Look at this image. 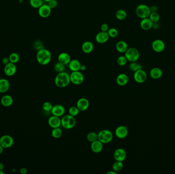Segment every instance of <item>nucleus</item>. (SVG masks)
<instances>
[{
  "label": "nucleus",
  "mask_w": 175,
  "mask_h": 174,
  "mask_svg": "<svg viewBox=\"0 0 175 174\" xmlns=\"http://www.w3.org/2000/svg\"><path fill=\"white\" fill-rule=\"evenodd\" d=\"M93 49L94 45L90 41H86L81 45V50L84 53H91Z\"/></svg>",
  "instance_id": "5701e85b"
},
{
  "label": "nucleus",
  "mask_w": 175,
  "mask_h": 174,
  "mask_svg": "<svg viewBox=\"0 0 175 174\" xmlns=\"http://www.w3.org/2000/svg\"><path fill=\"white\" fill-rule=\"evenodd\" d=\"M53 105L49 102H44L42 105L43 109L46 112H51L52 110Z\"/></svg>",
  "instance_id": "a19ab883"
},
{
  "label": "nucleus",
  "mask_w": 175,
  "mask_h": 174,
  "mask_svg": "<svg viewBox=\"0 0 175 174\" xmlns=\"http://www.w3.org/2000/svg\"><path fill=\"white\" fill-rule=\"evenodd\" d=\"M90 103L89 100L84 98H81L78 100L76 103V107L80 111H86L89 108Z\"/></svg>",
  "instance_id": "4468645a"
},
{
  "label": "nucleus",
  "mask_w": 175,
  "mask_h": 174,
  "mask_svg": "<svg viewBox=\"0 0 175 174\" xmlns=\"http://www.w3.org/2000/svg\"><path fill=\"white\" fill-rule=\"evenodd\" d=\"M152 47L155 52L160 53L163 52L165 49V43L161 39H156L153 41L152 44Z\"/></svg>",
  "instance_id": "f8f14e48"
},
{
  "label": "nucleus",
  "mask_w": 175,
  "mask_h": 174,
  "mask_svg": "<svg viewBox=\"0 0 175 174\" xmlns=\"http://www.w3.org/2000/svg\"><path fill=\"white\" fill-rule=\"evenodd\" d=\"M70 75L65 72L58 73L54 79V83L57 87L63 88L70 84Z\"/></svg>",
  "instance_id": "f03ea898"
},
{
  "label": "nucleus",
  "mask_w": 175,
  "mask_h": 174,
  "mask_svg": "<svg viewBox=\"0 0 175 174\" xmlns=\"http://www.w3.org/2000/svg\"><path fill=\"white\" fill-rule=\"evenodd\" d=\"M19 58H20L19 55L16 53H12L9 56L10 62L12 63H15V64L19 62Z\"/></svg>",
  "instance_id": "e433bc0d"
},
{
  "label": "nucleus",
  "mask_w": 175,
  "mask_h": 174,
  "mask_svg": "<svg viewBox=\"0 0 175 174\" xmlns=\"http://www.w3.org/2000/svg\"><path fill=\"white\" fill-rule=\"evenodd\" d=\"M174 48H175V45H174Z\"/></svg>",
  "instance_id": "4d7b16f0"
},
{
  "label": "nucleus",
  "mask_w": 175,
  "mask_h": 174,
  "mask_svg": "<svg viewBox=\"0 0 175 174\" xmlns=\"http://www.w3.org/2000/svg\"><path fill=\"white\" fill-rule=\"evenodd\" d=\"M126 157V151L122 148L117 149L114 153V158L116 161L123 162Z\"/></svg>",
  "instance_id": "ddd939ff"
},
{
  "label": "nucleus",
  "mask_w": 175,
  "mask_h": 174,
  "mask_svg": "<svg viewBox=\"0 0 175 174\" xmlns=\"http://www.w3.org/2000/svg\"><path fill=\"white\" fill-rule=\"evenodd\" d=\"M151 13L150 7L146 4H140L136 7V15L141 19L149 18Z\"/></svg>",
  "instance_id": "20e7f679"
},
{
  "label": "nucleus",
  "mask_w": 175,
  "mask_h": 174,
  "mask_svg": "<svg viewBox=\"0 0 175 174\" xmlns=\"http://www.w3.org/2000/svg\"><path fill=\"white\" fill-rule=\"evenodd\" d=\"M134 79L136 82L142 83L146 80L147 75L144 70L140 69L134 72Z\"/></svg>",
  "instance_id": "1a4fd4ad"
},
{
  "label": "nucleus",
  "mask_w": 175,
  "mask_h": 174,
  "mask_svg": "<svg viewBox=\"0 0 175 174\" xmlns=\"http://www.w3.org/2000/svg\"><path fill=\"white\" fill-rule=\"evenodd\" d=\"M4 71L7 76H9V77L13 76L16 73V65L15 63H12L10 62L8 64L5 65Z\"/></svg>",
  "instance_id": "dca6fc26"
},
{
  "label": "nucleus",
  "mask_w": 175,
  "mask_h": 174,
  "mask_svg": "<svg viewBox=\"0 0 175 174\" xmlns=\"http://www.w3.org/2000/svg\"><path fill=\"white\" fill-rule=\"evenodd\" d=\"M10 88V83L7 79H0V93L6 92Z\"/></svg>",
  "instance_id": "bb28decb"
},
{
  "label": "nucleus",
  "mask_w": 175,
  "mask_h": 174,
  "mask_svg": "<svg viewBox=\"0 0 175 174\" xmlns=\"http://www.w3.org/2000/svg\"><path fill=\"white\" fill-rule=\"evenodd\" d=\"M48 122L49 126L52 128L60 127L61 126V119L60 117L53 115L49 118Z\"/></svg>",
  "instance_id": "a211bd4d"
},
{
  "label": "nucleus",
  "mask_w": 175,
  "mask_h": 174,
  "mask_svg": "<svg viewBox=\"0 0 175 174\" xmlns=\"http://www.w3.org/2000/svg\"><path fill=\"white\" fill-rule=\"evenodd\" d=\"M54 69L58 73L63 72L65 71V65L58 61L54 65Z\"/></svg>",
  "instance_id": "72a5a7b5"
},
{
  "label": "nucleus",
  "mask_w": 175,
  "mask_h": 174,
  "mask_svg": "<svg viewBox=\"0 0 175 174\" xmlns=\"http://www.w3.org/2000/svg\"><path fill=\"white\" fill-rule=\"evenodd\" d=\"M109 38L110 37L107 32H103L101 31L96 35V42L98 44H105L109 40Z\"/></svg>",
  "instance_id": "f3484780"
},
{
  "label": "nucleus",
  "mask_w": 175,
  "mask_h": 174,
  "mask_svg": "<svg viewBox=\"0 0 175 174\" xmlns=\"http://www.w3.org/2000/svg\"><path fill=\"white\" fill-rule=\"evenodd\" d=\"M4 148L3 147L1 146L0 145V155H1L3 152L4 151Z\"/></svg>",
  "instance_id": "864d4df0"
},
{
  "label": "nucleus",
  "mask_w": 175,
  "mask_h": 174,
  "mask_svg": "<svg viewBox=\"0 0 175 174\" xmlns=\"http://www.w3.org/2000/svg\"><path fill=\"white\" fill-rule=\"evenodd\" d=\"M125 56L128 61H130L131 62H135L137 61L139 58V52L137 49L130 48L125 52Z\"/></svg>",
  "instance_id": "423d86ee"
},
{
  "label": "nucleus",
  "mask_w": 175,
  "mask_h": 174,
  "mask_svg": "<svg viewBox=\"0 0 175 174\" xmlns=\"http://www.w3.org/2000/svg\"><path fill=\"white\" fill-rule=\"evenodd\" d=\"M81 63L79 60L77 59L71 60L69 63L68 64V66L69 69L72 72L80 71V68L81 66Z\"/></svg>",
  "instance_id": "393cba45"
},
{
  "label": "nucleus",
  "mask_w": 175,
  "mask_h": 174,
  "mask_svg": "<svg viewBox=\"0 0 175 174\" xmlns=\"http://www.w3.org/2000/svg\"><path fill=\"white\" fill-rule=\"evenodd\" d=\"M48 5L49 6L51 9H54L58 5V2L57 0H51V1L48 2Z\"/></svg>",
  "instance_id": "37998d69"
},
{
  "label": "nucleus",
  "mask_w": 175,
  "mask_h": 174,
  "mask_svg": "<svg viewBox=\"0 0 175 174\" xmlns=\"http://www.w3.org/2000/svg\"><path fill=\"white\" fill-rule=\"evenodd\" d=\"M33 47H34L35 49L37 50V51H39V50L45 48L43 43L40 40H36V41L34 42V45H33Z\"/></svg>",
  "instance_id": "79ce46f5"
},
{
  "label": "nucleus",
  "mask_w": 175,
  "mask_h": 174,
  "mask_svg": "<svg viewBox=\"0 0 175 174\" xmlns=\"http://www.w3.org/2000/svg\"><path fill=\"white\" fill-rule=\"evenodd\" d=\"M151 12H157L158 7L155 5H153L150 7Z\"/></svg>",
  "instance_id": "a18cd8bd"
},
{
  "label": "nucleus",
  "mask_w": 175,
  "mask_h": 174,
  "mask_svg": "<svg viewBox=\"0 0 175 174\" xmlns=\"http://www.w3.org/2000/svg\"><path fill=\"white\" fill-rule=\"evenodd\" d=\"M162 74H163L162 71L159 68H153L149 72L151 77L154 79L160 78L162 77Z\"/></svg>",
  "instance_id": "cd10ccee"
},
{
  "label": "nucleus",
  "mask_w": 175,
  "mask_h": 174,
  "mask_svg": "<svg viewBox=\"0 0 175 174\" xmlns=\"http://www.w3.org/2000/svg\"><path fill=\"white\" fill-rule=\"evenodd\" d=\"M13 100L12 97L11 95H4L1 99V103L3 106L9 107L12 106L13 104Z\"/></svg>",
  "instance_id": "a878e982"
},
{
  "label": "nucleus",
  "mask_w": 175,
  "mask_h": 174,
  "mask_svg": "<svg viewBox=\"0 0 175 174\" xmlns=\"http://www.w3.org/2000/svg\"><path fill=\"white\" fill-rule=\"evenodd\" d=\"M107 174H117V172L113 170L112 171H109L108 172H107Z\"/></svg>",
  "instance_id": "603ef678"
},
{
  "label": "nucleus",
  "mask_w": 175,
  "mask_h": 174,
  "mask_svg": "<svg viewBox=\"0 0 175 174\" xmlns=\"http://www.w3.org/2000/svg\"><path fill=\"white\" fill-rule=\"evenodd\" d=\"M115 47L117 51L120 53H125L129 48L128 44L123 40L118 41L116 44Z\"/></svg>",
  "instance_id": "4be33fe9"
},
{
  "label": "nucleus",
  "mask_w": 175,
  "mask_h": 174,
  "mask_svg": "<svg viewBox=\"0 0 175 174\" xmlns=\"http://www.w3.org/2000/svg\"><path fill=\"white\" fill-rule=\"evenodd\" d=\"M14 144L13 137L9 135H4L0 138V145L4 149L9 148Z\"/></svg>",
  "instance_id": "6e6552de"
},
{
  "label": "nucleus",
  "mask_w": 175,
  "mask_h": 174,
  "mask_svg": "<svg viewBox=\"0 0 175 174\" xmlns=\"http://www.w3.org/2000/svg\"><path fill=\"white\" fill-rule=\"evenodd\" d=\"M129 82V77L125 74H120L117 77L116 82L119 86L125 85Z\"/></svg>",
  "instance_id": "b1692460"
},
{
  "label": "nucleus",
  "mask_w": 175,
  "mask_h": 174,
  "mask_svg": "<svg viewBox=\"0 0 175 174\" xmlns=\"http://www.w3.org/2000/svg\"><path fill=\"white\" fill-rule=\"evenodd\" d=\"M19 172H21L22 174H26L27 172V169L25 168H22L20 169Z\"/></svg>",
  "instance_id": "de8ad7c7"
},
{
  "label": "nucleus",
  "mask_w": 175,
  "mask_h": 174,
  "mask_svg": "<svg viewBox=\"0 0 175 174\" xmlns=\"http://www.w3.org/2000/svg\"><path fill=\"white\" fill-rule=\"evenodd\" d=\"M113 139V134L112 132L107 129L101 130L98 133V139L103 144H109Z\"/></svg>",
  "instance_id": "7ed1b4c3"
},
{
  "label": "nucleus",
  "mask_w": 175,
  "mask_h": 174,
  "mask_svg": "<svg viewBox=\"0 0 175 174\" xmlns=\"http://www.w3.org/2000/svg\"><path fill=\"white\" fill-rule=\"evenodd\" d=\"M51 8L48 4H43L38 9V13L40 17L46 18H48L51 13Z\"/></svg>",
  "instance_id": "9d476101"
},
{
  "label": "nucleus",
  "mask_w": 175,
  "mask_h": 174,
  "mask_svg": "<svg viewBox=\"0 0 175 174\" xmlns=\"http://www.w3.org/2000/svg\"><path fill=\"white\" fill-rule=\"evenodd\" d=\"M51 113L53 115L60 117L63 116L65 113V108L64 107L60 104H57L53 106Z\"/></svg>",
  "instance_id": "2eb2a0df"
},
{
  "label": "nucleus",
  "mask_w": 175,
  "mask_h": 174,
  "mask_svg": "<svg viewBox=\"0 0 175 174\" xmlns=\"http://www.w3.org/2000/svg\"><path fill=\"white\" fill-rule=\"evenodd\" d=\"M76 125V119L71 115H65L61 119V126L65 129H71Z\"/></svg>",
  "instance_id": "39448f33"
},
{
  "label": "nucleus",
  "mask_w": 175,
  "mask_h": 174,
  "mask_svg": "<svg viewBox=\"0 0 175 174\" xmlns=\"http://www.w3.org/2000/svg\"><path fill=\"white\" fill-rule=\"evenodd\" d=\"M5 172H4L3 171H0V174H4Z\"/></svg>",
  "instance_id": "6e6d98bb"
},
{
  "label": "nucleus",
  "mask_w": 175,
  "mask_h": 174,
  "mask_svg": "<svg viewBox=\"0 0 175 174\" xmlns=\"http://www.w3.org/2000/svg\"><path fill=\"white\" fill-rule=\"evenodd\" d=\"M4 169V166L2 163L0 162V171H3Z\"/></svg>",
  "instance_id": "3c124183"
},
{
  "label": "nucleus",
  "mask_w": 175,
  "mask_h": 174,
  "mask_svg": "<svg viewBox=\"0 0 175 174\" xmlns=\"http://www.w3.org/2000/svg\"><path fill=\"white\" fill-rule=\"evenodd\" d=\"M128 60L126 59V57L124 56H119L117 59V64L119 65V66H125V65H126L128 62Z\"/></svg>",
  "instance_id": "4c0bfd02"
},
{
  "label": "nucleus",
  "mask_w": 175,
  "mask_h": 174,
  "mask_svg": "<svg viewBox=\"0 0 175 174\" xmlns=\"http://www.w3.org/2000/svg\"><path fill=\"white\" fill-rule=\"evenodd\" d=\"M9 62H10L9 57H8V58H7V57H4V58H3V59H2V63H3L4 65H7V64H8Z\"/></svg>",
  "instance_id": "49530a36"
},
{
  "label": "nucleus",
  "mask_w": 175,
  "mask_h": 174,
  "mask_svg": "<svg viewBox=\"0 0 175 174\" xmlns=\"http://www.w3.org/2000/svg\"><path fill=\"white\" fill-rule=\"evenodd\" d=\"M104 148V146L101 142L98 139L91 142V149L93 152L95 153H99L102 151Z\"/></svg>",
  "instance_id": "6ab92c4d"
},
{
  "label": "nucleus",
  "mask_w": 175,
  "mask_h": 174,
  "mask_svg": "<svg viewBox=\"0 0 175 174\" xmlns=\"http://www.w3.org/2000/svg\"><path fill=\"white\" fill-rule=\"evenodd\" d=\"M0 138H1V137H0Z\"/></svg>",
  "instance_id": "13d9d810"
},
{
  "label": "nucleus",
  "mask_w": 175,
  "mask_h": 174,
  "mask_svg": "<svg viewBox=\"0 0 175 174\" xmlns=\"http://www.w3.org/2000/svg\"><path fill=\"white\" fill-rule=\"evenodd\" d=\"M107 33L109 35V37H111V38H115L118 35V31L114 28H109L108 31H107Z\"/></svg>",
  "instance_id": "58836bf2"
},
{
  "label": "nucleus",
  "mask_w": 175,
  "mask_h": 174,
  "mask_svg": "<svg viewBox=\"0 0 175 174\" xmlns=\"http://www.w3.org/2000/svg\"><path fill=\"white\" fill-rule=\"evenodd\" d=\"M129 69L132 72H135L136 71L140 70V69H142V66L139 63L135 62H132L129 65Z\"/></svg>",
  "instance_id": "c756f323"
},
{
  "label": "nucleus",
  "mask_w": 175,
  "mask_h": 174,
  "mask_svg": "<svg viewBox=\"0 0 175 174\" xmlns=\"http://www.w3.org/2000/svg\"><path fill=\"white\" fill-rule=\"evenodd\" d=\"M101 31L103 32H107L109 29V25L107 23H104L101 25Z\"/></svg>",
  "instance_id": "c03bdc74"
},
{
  "label": "nucleus",
  "mask_w": 175,
  "mask_h": 174,
  "mask_svg": "<svg viewBox=\"0 0 175 174\" xmlns=\"http://www.w3.org/2000/svg\"><path fill=\"white\" fill-rule=\"evenodd\" d=\"M71 57L70 55L66 52H62L58 56V61L62 64L65 65H68L71 61Z\"/></svg>",
  "instance_id": "412c9836"
},
{
  "label": "nucleus",
  "mask_w": 175,
  "mask_h": 174,
  "mask_svg": "<svg viewBox=\"0 0 175 174\" xmlns=\"http://www.w3.org/2000/svg\"><path fill=\"white\" fill-rule=\"evenodd\" d=\"M123 168V164L122 161H116L112 166L113 170L117 172L122 171Z\"/></svg>",
  "instance_id": "7c9ffc66"
},
{
  "label": "nucleus",
  "mask_w": 175,
  "mask_h": 174,
  "mask_svg": "<svg viewBox=\"0 0 175 174\" xmlns=\"http://www.w3.org/2000/svg\"><path fill=\"white\" fill-rule=\"evenodd\" d=\"M43 1H45V2H47V3H48V2H50V1H51V0H43Z\"/></svg>",
  "instance_id": "5fc2aeb1"
},
{
  "label": "nucleus",
  "mask_w": 175,
  "mask_h": 174,
  "mask_svg": "<svg viewBox=\"0 0 175 174\" xmlns=\"http://www.w3.org/2000/svg\"><path fill=\"white\" fill-rule=\"evenodd\" d=\"M87 139L89 142H92L98 139V134L96 132H89L87 136Z\"/></svg>",
  "instance_id": "c9c22d12"
},
{
  "label": "nucleus",
  "mask_w": 175,
  "mask_h": 174,
  "mask_svg": "<svg viewBox=\"0 0 175 174\" xmlns=\"http://www.w3.org/2000/svg\"><path fill=\"white\" fill-rule=\"evenodd\" d=\"M70 81L75 85L82 84L84 81V76L80 71L72 72L70 75Z\"/></svg>",
  "instance_id": "0eeeda50"
},
{
  "label": "nucleus",
  "mask_w": 175,
  "mask_h": 174,
  "mask_svg": "<svg viewBox=\"0 0 175 174\" xmlns=\"http://www.w3.org/2000/svg\"><path fill=\"white\" fill-rule=\"evenodd\" d=\"M115 16L117 19L120 21H123L127 17V13L124 10L119 9L115 13Z\"/></svg>",
  "instance_id": "c85d7f7f"
},
{
  "label": "nucleus",
  "mask_w": 175,
  "mask_h": 174,
  "mask_svg": "<svg viewBox=\"0 0 175 174\" xmlns=\"http://www.w3.org/2000/svg\"><path fill=\"white\" fill-rule=\"evenodd\" d=\"M30 4L33 8L39 9L43 4V0H30Z\"/></svg>",
  "instance_id": "f704fd0d"
},
{
  "label": "nucleus",
  "mask_w": 175,
  "mask_h": 174,
  "mask_svg": "<svg viewBox=\"0 0 175 174\" xmlns=\"http://www.w3.org/2000/svg\"><path fill=\"white\" fill-rule=\"evenodd\" d=\"M86 65H81V68H80V71H84L86 70Z\"/></svg>",
  "instance_id": "8fccbe9b"
},
{
  "label": "nucleus",
  "mask_w": 175,
  "mask_h": 174,
  "mask_svg": "<svg viewBox=\"0 0 175 174\" xmlns=\"http://www.w3.org/2000/svg\"><path fill=\"white\" fill-rule=\"evenodd\" d=\"M149 18L153 22V23H157V22H159L160 18V16L157 12H151Z\"/></svg>",
  "instance_id": "473e14b6"
},
{
  "label": "nucleus",
  "mask_w": 175,
  "mask_h": 174,
  "mask_svg": "<svg viewBox=\"0 0 175 174\" xmlns=\"http://www.w3.org/2000/svg\"><path fill=\"white\" fill-rule=\"evenodd\" d=\"M69 114L75 117L80 113V110L76 106H72L69 109Z\"/></svg>",
  "instance_id": "ea45409f"
},
{
  "label": "nucleus",
  "mask_w": 175,
  "mask_h": 174,
  "mask_svg": "<svg viewBox=\"0 0 175 174\" xmlns=\"http://www.w3.org/2000/svg\"><path fill=\"white\" fill-rule=\"evenodd\" d=\"M115 136L119 139H124L127 137L129 134L128 127L125 126H119L116 128L115 131Z\"/></svg>",
  "instance_id": "9b49d317"
},
{
  "label": "nucleus",
  "mask_w": 175,
  "mask_h": 174,
  "mask_svg": "<svg viewBox=\"0 0 175 174\" xmlns=\"http://www.w3.org/2000/svg\"><path fill=\"white\" fill-rule=\"evenodd\" d=\"M159 22L157 23H153V25L152 28H154L155 29H157L159 27Z\"/></svg>",
  "instance_id": "09e8293b"
},
{
  "label": "nucleus",
  "mask_w": 175,
  "mask_h": 174,
  "mask_svg": "<svg viewBox=\"0 0 175 174\" xmlns=\"http://www.w3.org/2000/svg\"><path fill=\"white\" fill-rule=\"evenodd\" d=\"M140 25L142 30L148 31L152 28L153 23L149 18H145L142 19L140 23Z\"/></svg>",
  "instance_id": "aec40b11"
},
{
  "label": "nucleus",
  "mask_w": 175,
  "mask_h": 174,
  "mask_svg": "<svg viewBox=\"0 0 175 174\" xmlns=\"http://www.w3.org/2000/svg\"><path fill=\"white\" fill-rule=\"evenodd\" d=\"M62 130L60 127L53 128L51 131V135L54 139H59L62 136Z\"/></svg>",
  "instance_id": "2f4dec72"
},
{
  "label": "nucleus",
  "mask_w": 175,
  "mask_h": 174,
  "mask_svg": "<svg viewBox=\"0 0 175 174\" xmlns=\"http://www.w3.org/2000/svg\"><path fill=\"white\" fill-rule=\"evenodd\" d=\"M52 59V54L48 49L44 48L39 50L36 54V60L38 63L42 65H48Z\"/></svg>",
  "instance_id": "f257e3e1"
}]
</instances>
